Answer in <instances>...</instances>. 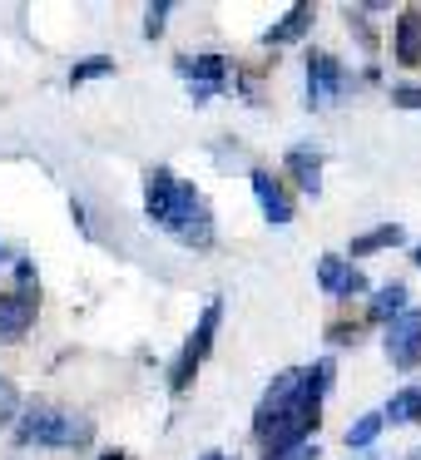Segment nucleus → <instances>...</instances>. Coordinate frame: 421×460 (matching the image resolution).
<instances>
[{"mask_svg":"<svg viewBox=\"0 0 421 460\" xmlns=\"http://www.w3.org/2000/svg\"><path fill=\"white\" fill-rule=\"evenodd\" d=\"M144 213L149 223H159L169 238H179L184 248L209 252L213 248V213L193 183H184L174 169H149L144 179Z\"/></svg>","mask_w":421,"mask_h":460,"instance_id":"f257e3e1","label":"nucleus"},{"mask_svg":"<svg viewBox=\"0 0 421 460\" xmlns=\"http://www.w3.org/2000/svg\"><path fill=\"white\" fill-rule=\"evenodd\" d=\"M94 440V426L75 411H55V406H35L21 411L15 420V446H50V450H80Z\"/></svg>","mask_w":421,"mask_h":460,"instance_id":"f03ea898","label":"nucleus"},{"mask_svg":"<svg viewBox=\"0 0 421 460\" xmlns=\"http://www.w3.org/2000/svg\"><path fill=\"white\" fill-rule=\"evenodd\" d=\"M35 312H40V288H35V268L21 262V288L0 292V347H11L31 332Z\"/></svg>","mask_w":421,"mask_h":460,"instance_id":"7ed1b4c3","label":"nucleus"},{"mask_svg":"<svg viewBox=\"0 0 421 460\" xmlns=\"http://www.w3.org/2000/svg\"><path fill=\"white\" fill-rule=\"evenodd\" d=\"M219 317H223V307H219V302H209V307H203V317H199V327H193V337L184 341V351L174 357V367H169V386H174V391H189V381H193V371H199V361L209 357V347H213Z\"/></svg>","mask_w":421,"mask_h":460,"instance_id":"20e7f679","label":"nucleus"},{"mask_svg":"<svg viewBox=\"0 0 421 460\" xmlns=\"http://www.w3.org/2000/svg\"><path fill=\"white\" fill-rule=\"evenodd\" d=\"M387 357L397 371H411L421 361V317L417 312H401V317H391L387 327Z\"/></svg>","mask_w":421,"mask_h":460,"instance_id":"39448f33","label":"nucleus"},{"mask_svg":"<svg viewBox=\"0 0 421 460\" xmlns=\"http://www.w3.org/2000/svg\"><path fill=\"white\" fill-rule=\"evenodd\" d=\"M342 90V65L332 60L327 50H312L308 55V104L312 110H327Z\"/></svg>","mask_w":421,"mask_h":460,"instance_id":"423d86ee","label":"nucleus"},{"mask_svg":"<svg viewBox=\"0 0 421 460\" xmlns=\"http://www.w3.org/2000/svg\"><path fill=\"white\" fill-rule=\"evenodd\" d=\"M179 70L189 75L193 100H209V94L223 90V75H228V65H223V55H193V60H179Z\"/></svg>","mask_w":421,"mask_h":460,"instance_id":"0eeeda50","label":"nucleus"},{"mask_svg":"<svg viewBox=\"0 0 421 460\" xmlns=\"http://www.w3.org/2000/svg\"><path fill=\"white\" fill-rule=\"evenodd\" d=\"M318 282H322L327 297H357V292H367V278L342 258H322L318 262Z\"/></svg>","mask_w":421,"mask_h":460,"instance_id":"6e6552de","label":"nucleus"},{"mask_svg":"<svg viewBox=\"0 0 421 460\" xmlns=\"http://www.w3.org/2000/svg\"><path fill=\"white\" fill-rule=\"evenodd\" d=\"M253 193H258L263 213H268L273 223H292V199H288V193H282V183L273 179V173L253 169Z\"/></svg>","mask_w":421,"mask_h":460,"instance_id":"1a4fd4ad","label":"nucleus"},{"mask_svg":"<svg viewBox=\"0 0 421 460\" xmlns=\"http://www.w3.org/2000/svg\"><path fill=\"white\" fill-rule=\"evenodd\" d=\"M397 60L401 65H421V11L411 5V11L397 15Z\"/></svg>","mask_w":421,"mask_h":460,"instance_id":"9d476101","label":"nucleus"},{"mask_svg":"<svg viewBox=\"0 0 421 460\" xmlns=\"http://www.w3.org/2000/svg\"><path fill=\"white\" fill-rule=\"evenodd\" d=\"M288 173L298 179V189L318 193L322 189V154L318 149H292L288 154Z\"/></svg>","mask_w":421,"mask_h":460,"instance_id":"9b49d317","label":"nucleus"},{"mask_svg":"<svg viewBox=\"0 0 421 460\" xmlns=\"http://www.w3.org/2000/svg\"><path fill=\"white\" fill-rule=\"evenodd\" d=\"M401 238H407V233H401V223H381V228H372V233H362V238H352V258H367V252L397 248Z\"/></svg>","mask_w":421,"mask_h":460,"instance_id":"f8f14e48","label":"nucleus"},{"mask_svg":"<svg viewBox=\"0 0 421 460\" xmlns=\"http://www.w3.org/2000/svg\"><path fill=\"white\" fill-rule=\"evenodd\" d=\"M308 25H312V5H292L288 21H278L268 35H263V45H288V40H298V35L308 31Z\"/></svg>","mask_w":421,"mask_h":460,"instance_id":"ddd939ff","label":"nucleus"},{"mask_svg":"<svg viewBox=\"0 0 421 460\" xmlns=\"http://www.w3.org/2000/svg\"><path fill=\"white\" fill-rule=\"evenodd\" d=\"M407 312V288L401 282H387V288L372 297V322H391V317H401Z\"/></svg>","mask_w":421,"mask_h":460,"instance_id":"4468645a","label":"nucleus"},{"mask_svg":"<svg viewBox=\"0 0 421 460\" xmlns=\"http://www.w3.org/2000/svg\"><path fill=\"white\" fill-rule=\"evenodd\" d=\"M417 416H421V391H401V396L387 406V416H381V420H397V426H411Z\"/></svg>","mask_w":421,"mask_h":460,"instance_id":"2eb2a0df","label":"nucleus"},{"mask_svg":"<svg viewBox=\"0 0 421 460\" xmlns=\"http://www.w3.org/2000/svg\"><path fill=\"white\" fill-rule=\"evenodd\" d=\"M377 430H381V416H362L357 426L347 430V446H352V450H367L372 440H377Z\"/></svg>","mask_w":421,"mask_h":460,"instance_id":"dca6fc26","label":"nucleus"},{"mask_svg":"<svg viewBox=\"0 0 421 460\" xmlns=\"http://www.w3.org/2000/svg\"><path fill=\"white\" fill-rule=\"evenodd\" d=\"M110 70H114V60H85V65H75V70H70V84L100 80V75H110Z\"/></svg>","mask_w":421,"mask_h":460,"instance_id":"f3484780","label":"nucleus"},{"mask_svg":"<svg viewBox=\"0 0 421 460\" xmlns=\"http://www.w3.org/2000/svg\"><path fill=\"white\" fill-rule=\"evenodd\" d=\"M15 411H21V391H15V381L0 376V426H5V420H11Z\"/></svg>","mask_w":421,"mask_h":460,"instance_id":"a211bd4d","label":"nucleus"},{"mask_svg":"<svg viewBox=\"0 0 421 460\" xmlns=\"http://www.w3.org/2000/svg\"><path fill=\"white\" fill-rule=\"evenodd\" d=\"M169 11H174L169 0H159V5H149V11H144V35H149V40H154V35H164V21H169Z\"/></svg>","mask_w":421,"mask_h":460,"instance_id":"6ab92c4d","label":"nucleus"},{"mask_svg":"<svg viewBox=\"0 0 421 460\" xmlns=\"http://www.w3.org/2000/svg\"><path fill=\"white\" fill-rule=\"evenodd\" d=\"M391 104H397V110H421V84H401V90H391Z\"/></svg>","mask_w":421,"mask_h":460,"instance_id":"aec40b11","label":"nucleus"},{"mask_svg":"<svg viewBox=\"0 0 421 460\" xmlns=\"http://www.w3.org/2000/svg\"><path fill=\"white\" fill-rule=\"evenodd\" d=\"M268 460H318V446H312V440H302V446L278 450V456H268Z\"/></svg>","mask_w":421,"mask_h":460,"instance_id":"412c9836","label":"nucleus"},{"mask_svg":"<svg viewBox=\"0 0 421 460\" xmlns=\"http://www.w3.org/2000/svg\"><path fill=\"white\" fill-rule=\"evenodd\" d=\"M327 337H332V341H357L362 332L352 327V322H332V332H327Z\"/></svg>","mask_w":421,"mask_h":460,"instance_id":"4be33fe9","label":"nucleus"},{"mask_svg":"<svg viewBox=\"0 0 421 460\" xmlns=\"http://www.w3.org/2000/svg\"><path fill=\"white\" fill-rule=\"evenodd\" d=\"M100 460H134V456H124V450H104Z\"/></svg>","mask_w":421,"mask_h":460,"instance_id":"5701e85b","label":"nucleus"},{"mask_svg":"<svg viewBox=\"0 0 421 460\" xmlns=\"http://www.w3.org/2000/svg\"><path fill=\"white\" fill-rule=\"evenodd\" d=\"M0 262H11V248H5V243H0Z\"/></svg>","mask_w":421,"mask_h":460,"instance_id":"b1692460","label":"nucleus"},{"mask_svg":"<svg viewBox=\"0 0 421 460\" xmlns=\"http://www.w3.org/2000/svg\"><path fill=\"white\" fill-rule=\"evenodd\" d=\"M411 262H417V268H421V243H417V252H411Z\"/></svg>","mask_w":421,"mask_h":460,"instance_id":"393cba45","label":"nucleus"},{"mask_svg":"<svg viewBox=\"0 0 421 460\" xmlns=\"http://www.w3.org/2000/svg\"><path fill=\"white\" fill-rule=\"evenodd\" d=\"M203 460H228V456H219V450H209V456H203Z\"/></svg>","mask_w":421,"mask_h":460,"instance_id":"a878e982","label":"nucleus"},{"mask_svg":"<svg viewBox=\"0 0 421 460\" xmlns=\"http://www.w3.org/2000/svg\"><path fill=\"white\" fill-rule=\"evenodd\" d=\"M417 460H421V456H417Z\"/></svg>","mask_w":421,"mask_h":460,"instance_id":"bb28decb","label":"nucleus"}]
</instances>
